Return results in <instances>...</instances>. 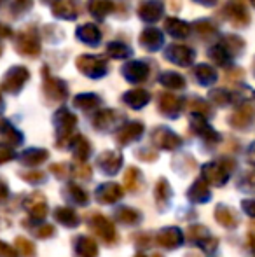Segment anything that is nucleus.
Masks as SVG:
<instances>
[{"instance_id": "nucleus-1", "label": "nucleus", "mask_w": 255, "mask_h": 257, "mask_svg": "<svg viewBox=\"0 0 255 257\" xmlns=\"http://www.w3.org/2000/svg\"><path fill=\"white\" fill-rule=\"evenodd\" d=\"M89 226H91V229L96 231V234H98L103 241H107V243L114 241V238H116V229H114L112 222H110L109 219H105L103 215H95L91 219V222H89Z\"/></svg>"}, {"instance_id": "nucleus-2", "label": "nucleus", "mask_w": 255, "mask_h": 257, "mask_svg": "<svg viewBox=\"0 0 255 257\" xmlns=\"http://www.w3.org/2000/svg\"><path fill=\"white\" fill-rule=\"evenodd\" d=\"M123 187L117 186V184H102V186L96 189V200L103 205H110L116 203L123 198Z\"/></svg>"}, {"instance_id": "nucleus-3", "label": "nucleus", "mask_w": 255, "mask_h": 257, "mask_svg": "<svg viewBox=\"0 0 255 257\" xmlns=\"http://www.w3.org/2000/svg\"><path fill=\"white\" fill-rule=\"evenodd\" d=\"M25 208L28 210L32 219H42L48 212V205H46V200L41 193H34L25 203Z\"/></svg>"}, {"instance_id": "nucleus-4", "label": "nucleus", "mask_w": 255, "mask_h": 257, "mask_svg": "<svg viewBox=\"0 0 255 257\" xmlns=\"http://www.w3.org/2000/svg\"><path fill=\"white\" fill-rule=\"evenodd\" d=\"M156 240L161 247L175 248L182 243V233H180V229H177V227H168V229L159 231Z\"/></svg>"}, {"instance_id": "nucleus-5", "label": "nucleus", "mask_w": 255, "mask_h": 257, "mask_svg": "<svg viewBox=\"0 0 255 257\" xmlns=\"http://www.w3.org/2000/svg\"><path fill=\"white\" fill-rule=\"evenodd\" d=\"M75 255L77 257H96L98 255V247L96 243L88 236H79L75 238Z\"/></svg>"}, {"instance_id": "nucleus-6", "label": "nucleus", "mask_w": 255, "mask_h": 257, "mask_svg": "<svg viewBox=\"0 0 255 257\" xmlns=\"http://www.w3.org/2000/svg\"><path fill=\"white\" fill-rule=\"evenodd\" d=\"M55 217H56V220H58L60 224L68 226V227H75V226H79V224H81L79 215L72 208H68V206H60V208H56L55 210Z\"/></svg>"}, {"instance_id": "nucleus-7", "label": "nucleus", "mask_w": 255, "mask_h": 257, "mask_svg": "<svg viewBox=\"0 0 255 257\" xmlns=\"http://www.w3.org/2000/svg\"><path fill=\"white\" fill-rule=\"evenodd\" d=\"M65 191H67V193H65V198H67L70 203H75V205L88 203V194H86V191H82L81 187L75 186V184H70Z\"/></svg>"}, {"instance_id": "nucleus-8", "label": "nucleus", "mask_w": 255, "mask_h": 257, "mask_svg": "<svg viewBox=\"0 0 255 257\" xmlns=\"http://www.w3.org/2000/svg\"><path fill=\"white\" fill-rule=\"evenodd\" d=\"M154 198H156V203L159 206H164L170 200V186L166 184V180H159L154 191Z\"/></svg>"}, {"instance_id": "nucleus-9", "label": "nucleus", "mask_w": 255, "mask_h": 257, "mask_svg": "<svg viewBox=\"0 0 255 257\" xmlns=\"http://www.w3.org/2000/svg\"><path fill=\"white\" fill-rule=\"evenodd\" d=\"M116 217L124 224H135L140 220V213L133 208H128V206H123L116 212Z\"/></svg>"}, {"instance_id": "nucleus-10", "label": "nucleus", "mask_w": 255, "mask_h": 257, "mask_svg": "<svg viewBox=\"0 0 255 257\" xmlns=\"http://www.w3.org/2000/svg\"><path fill=\"white\" fill-rule=\"evenodd\" d=\"M189 198H191L192 201H204L210 198V193H208L203 184H196V186H192L191 193H189Z\"/></svg>"}, {"instance_id": "nucleus-11", "label": "nucleus", "mask_w": 255, "mask_h": 257, "mask_svg": "<svg viewBox=\"0 0 255 257\" xmlns=\"http://www.w3.org/2000/svg\"><path fill=\"white\" fill-rule=\"evenodd\" d=\"M16 250L20 252L23 257H34L35 255V248L30 241H27L25 238H18L16 240Z\"/></svg>"}, {"instance_id": "nucleus-12", "label": "nucleus", "mask_w": 255, "mask_h": 257, "mask_svg": "<svg viewBox=\"0 0 255 257\" xmlns=\"http://www.w3.org/2000/svg\"><path fill=\"white\" fill-rule=\"evenodd\" d=\"M35 234H37L39 238H49L55 234V227H53L51 224H44V226L39 227V229L35 231Z\"/></svg>"}, {"instance_id": "nucleus-13", "label": "nucleus", "mask_w": 255, "mask_h": 257, "mask_svg": "<svg viewBox=\"0 0 255 257\" xmlns=\"http://www.w3.org/2000/svg\"><path fill=\"white\" fill-rule=\"evenodd\" d=\"M0 257H16V248L9 247V245L0 241Z\"/></svg>"}, {"instance_id": "nucleus-14", "label": "nucleus", "mask_w": 255, "mask_h": 257, "mask_svg": "<svg viewBox=\"0 0 255 257\" xmlns=\"http://www.w3.org/2000/svg\"><path fill=\"white\" fill-rule=\"evenodd\" d=\"M136 173V170H133V168H129L128 170V173H126V180H124V186H126V189H133L135 187V184H133V180H135V175Z\"/></svg>"}, {"instance_id": "nucleus-15", "label": "nucleus", "mask_w": 255, "mask_h": 257, "mask_svg": "<svg viewBox=\"0 0 255 257\" xmlns=\"http://www.w3.org/2000/svg\"><path fill=\"white\" fill-rule=\"evenodd\" d=\"M7 196H9V187L4 180H0V201H4Z\"/></svg>"}, {"instance_id": "nucleus-16", "label": "nucleus", "mask_w": 255, "mask_h": 257, "mask_svg": "<svg viewBox=\"0 0 255 257\" xmlns=\"http://www.w3.org/2000/svg\"><path fill=\"white\" fill-rule=\"evenodd\" d=\"M25 180H28V182H32V184H37L42 180V175L41 173H30V175H25Z\"/></svg>"}, {"instance_id": "nucleus-17", "label": "nucleus", "mask_w": 255, "mask_h": 257, "mask_svg": "<svg viewBox=\"0 0 255 257\" xmlns=\"http://www.w3.org/2000/svg\"><path fill=\"white\" fill-rule=\"evenodd\" d=\"M136 257H145V255H136Z\"/></svg>"}]
</instances>
